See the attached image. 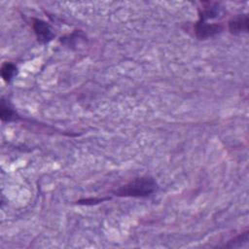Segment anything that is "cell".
I'll use <instances>...</instances> for the list:
<instances>
[{
    "instance_id": "cell-8",
    "label": "cell",
    "mask_w": 249,
    "mask_h": 249,
    "mask_svg": "<svg viewBox=\"0 0 249 249\" xmlns=\"http://www.w3.org/2000/svg\"><path fill=\"white\" fill-rule=\"evenodd\" d=\"M248 242V231H245L238 236L234 237L233 239L230 240L229 243L226 245V247H231V248H238L242 247L244 244Z\"/></svg>"
},
{
    "instance_id": "cell-7",
    "label": "cell",
    "mask_w": 249,
    "mask_h": 249,
    "mask_svg": "<svg viewBox=\"0 0 249 249\" xmlns=\"http://www.w3.org/2000/svg\"><path fill=\"white\" fill-rule=\"evenodd\" d=\"M0 116L3 122H11L16 119V112L8 104H5V102L2 101Z\"/></svg>"
},
{
    "instance_id": "cell-1",
    "label": "cell",
    "mask_w": 249,
    "mask_h": 249,
    "mask_svg": "<svg viewBox=\"0 0 249 249\" xmlns=\"http://www.w3.org/2000/svg\"><path fill=\"white\" fill-rule=\"evenodd\" d=\"M158 189L156 181L151 177H139L121 186L114 192L119 196L146 197L154 194Z\"/></svg>"
},
{
    "instance_id": "cell-3",
    "label": "cell",
    "mask_w": 249,
    "mask_h": 249,
    "mask_svg": "<svg viewBox=\"0 0 249 249\" xmlns=\"http://www.w3.org/2000/svg\"><path fill=\"white\" fill-rule=\"evenodd\" d=\"M32 20V26L38 41H40L41 43H47L53 38L54 35L53 33V30L46 21L38 18H33Z\"/></svg>"
},
{
    "instance_id": "cell-5",
    "label": "cell",
    "mask_w": 249,
    "mask_h": 249,
    "mask_svg": "<svg viewBox=\"0 0 249 249\" xmlns=\"http://www.w3.org/2000/svg\"><path fill=\"white\" fill-rule=\"evenodd\" d=\"M219 10L220 8L218 3H212V2L203 3L202 8L199 10V19L206 21L209 18H214L218 17Z\"/></svg>"
},
{
    "instance_id": "cell-4",
    "label": "cell",
    "mask_w": 249,
    "mask_h": 249,
    "mask_svg": "<svg viewBox=\"0 0 249 249\" xmlns=\"http://www.w3.org/2000/svg\"><path fill=\"white\" fill-rule=\"evenodd\" d=\"M248 16L247 15H238L229 21V30L231 34H240L248 31Z\"/></svg>"
},
{
    "instance_id": "cell-2",
    "label": "cell",
    "mask_w": 249,
    "mask_h": 249,
    "mask_svg": "<svg viewBox=\"0 0 249 249\" xmlns=\"http://www.w3.org/2000/svg\"><path fill=\"white\" fill-rule=\"evenodd\" d=\"M194 28L196 36L198 39H206L221 32L223 26L220 23H207L205 20L198 19Z\"/></svg>"
},
{
    "instance_id": "cell-6",
    "label": "cell",
    "mask_w": 249,
    "mask_h": 249,
    "mask_svg": "<svg viewBox=\"0 0 249 249\" xmlns=\"http://www.w3.org/2000/svg\"><path fill=\"white\" fill-rule=\"evenodd\" d=\"M17 74V67L12 62H5L1 66V76L6 82H10Z\"/></svg>"
}]
</instances>
